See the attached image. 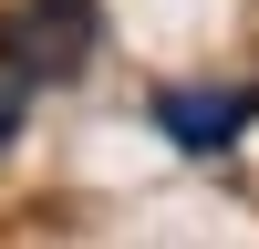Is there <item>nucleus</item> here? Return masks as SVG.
<instances>
[{
    "mask_svg": "<svg viewBox=\"0 0 259 249\" xmlns=\"http://www.w3.org/2000/svg\"><path fill=\"white\" fill-rule=\"evenodd\" d=\"M94 0H11L0 11V62H11L21 83H73L83 62H94Z\"/></svg>",
    "mask_w": 259,
    "mask_h": 249,
    "instance_id": "1",
    "label": "nucleus"
},
{
    "mask_svg": "<svg viewBox=\"0 0 259 249\" xmlns=\"http://www.w3.org/2000/svg\"><path fill=\"white\" fill-rule=\"evenodd\" d=\"M249 114H259L249 83H166V94H156V135H177L187 156L239 145V135H249Z\"/></svg>",
    "mask_w": 259,
    "mask_h": 249,
    "instance_id": "2",
    "label": "nucleus"
},
{
    "mask_svg": "<svg viewBox=\"0 0 259 249\" xmlns=\"http://www.w3.org/2000/svg\"><path fill=\"white\" fill-rule=\"evenodd\" d=\"M11 135H21V73L0 62V145H11Z\"/></svg>",
    "mask_w": 259,
    "mask_h": 249,
    "instance_id": "3",
    "label": "nucleus"
}]
</instances>
